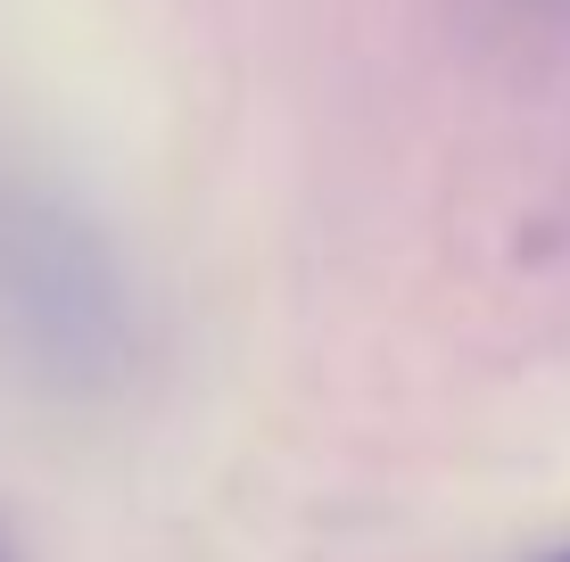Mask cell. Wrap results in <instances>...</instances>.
I'll list each match as a JSON object with an SVG mask.
<instances>
[{
  "instance_id": "2",
  "label": "cell",
  "mask_w": 570,
  "mask_h": 562,
  "mask_svg": "<svg viewBox=\"0 0 570 562\" xmlns=\"http://www.w3.org/2000/svg\"><path fill=\"white\" fill-rule=\"evenodd\" d=\"M0 562H9V554H0Z\"/></svg>"
},
{
  "instance_id": "1",
  "label": "cell",
  "mask_w": 570,
  "mask_h": 562,
  "mask_svg": "<svg viewBox=\"0 0 570 562\" xmlns=\"http://www.w3.org/2000/svg\"><path fill=\"white\" fill-rule=\"evenodd\" d=\"M554 562H570V546H562V554H554Z\"/></svg>"
}]
</instances>
